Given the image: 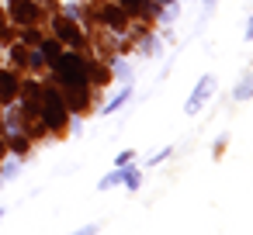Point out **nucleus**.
Listing matches in <instances>:
<instances>
[{
  "mask_svg": "<svg viewBox=\"0 0 253 235\" xmlns=\"http://www.w3.org/2000/svg\"><path fill=\"white\" fill-rule=\"evenodd\" d=\"M0 218H4V211H0Z\"/></svg>",
  "mask_w": 253,
  "mask_h": 235,
  "instance_id": "nucleus-12",
  "label": "nucleus"
},
{
  "mask_svg": "<svg viewBox=\"0 0 253 235\" xmlns=\"http://www.w3.org/2000/svg\"><path fill=\"white\" fill-rule=\"evenodd\" d=\"M122 180L128 183V190H139V183H142V176H139V169H125V173H122Z\"/></svg>",
  "mask_w": 253,
  "mask_h": 235,
  "instance_id": "nucleus-6",
  "label": "nucleus"
},
{
  "mask_svg": "<svg viewBox=\"0 0 253 235\" xmlns=\"http://www.w3.org/2000/svg\"><path fill=\"white\" fill-rule=\"evenodd\" d=\"M59 32H63V35H66V38H77V28H73V25H63V28H59Z\"/></svg>",
  "mask_w": 253,
  "mask_h": 235,
  "instance_id": "nucleus-9",
  "label": "nucleus"
},
{
  "mask_svg": "<svg viewBox=\"0 0 253 235\" xmlns=\"http://www.w3.org/2000/svg\"><path fill=\"white\" fill-rule=\"evenodd\" d=\"M118 180H122V173H108V176H104V180L97 183V190H108V187H115Z\"/></svg>",
  "mask_w": 253,
  "mask_h": 235,
  "instance_id": "nucleus-8",
  "label": "nucleus"
},
{
  "mask_svg": "<svg viewBox=\"0 0 253 235\" xmlns=\"http://www.w3.org/2000/svg\"><path fill=\"white\" fill-rule=\"evenodd\" d=\"M45 56H49V59H59V49H56V45L49 42V45H45Z\"/></svg>",
  "mask_w": 253,
  "mask_h": 235,
  "instance_id": "nucleus-10",
  "label": "nucleus"
},
{
  "mask_svg": "<svg viewBox=\"0 0 253 235\" xmlns=\"http://www.w3.org/2000/svg\"><path fill=\"white\" fill-rule=\"evenodd\" d=\"M215 90V76H201L198 80V87H194V94L187 97V104H184V111L187 114H198L201 107H205V101H208V94Z\"/></svg>",
  "mask_w": 253,
  "mask_h": 235,
  "instance_id": "nucleus-2",
  "label": "nucleus"
},
{
  "mask_svg": "<svg viewBox=\"0 0 253 235\" xmlns=\"http://www.w3.org/2000/svg\"><path fill=\"white\" fill-rule=\"evenodd\" d=\"M128 97H132V90H128V87H125V90H122V94H118V97H115V101H111V104H108V107H104V114H111V111H118V107H122V104H125V101H128Z\"/></svg>",
  "mask_w": 253,
  "mask_h": 235,
  "instance_id": "nucleus-5",
  "label": "nucleus"
},
{
  "mask_svg": "<svg viewBox=\"0 0 253 235\" xmlns=\"http://www.w3.org/2000/svg\"><path fill=\"white\" fill-rule=\"evenodd\" d=\"M11 94H14V80L4 73V76H0V97H11Z\"/></svg>",
  "mask_w": 253,
  "mask_h": 235,
  "instance_id": "nucleus-7",
  "label": "nucleus"
},
{
  "mask_svg": "<svg viewBox=\"0 0 253 235\" xmlns=\"http://www.w3.org/2000/svg\"><path fill=\"white\" fill-rule=\"evenodd\" d=\"M45 121L49 125H63L66 121V111H63V104L56 97H45Z\"/></svg>",
  "mask_w": 253,
  "mask_h": 235,
  "instance_id": "nucleus-3",
  "label": "nucleus"
},
{
  "mask_svg": "<svg viewBox=\"0 0 253 235\" xmlns=\"http://www.w3.org/2000/svg\"><path fill=\"white\" fill-rule=\"evenodd\" d=\"M59 80H63L66 87H84L87 66H84L77 56H63V59H59Z\"/></svg>",
  "mask_w": 253,
  "mask_h": 235,
  "instance_id": "nucleus-1",
  "label": "nucleus"
},
{
  "mask_svg": "<svg viewBox=\"0 0 253 235\" xmlns=\"http://www.w3.org/2000/svg\"><path fill=\"white\" fill-rule=\"evenodd\" d=\"M246 38H253V18L246 21Z\"/></svg>",
  "mask_w": 253,
  "mask_h": 235,
  "instance_id": "nucleus-11",
  "label": "nucleus"
},
{
  "mask_svg": "<svg viewBox=\"0 0 253 235\" xmlns=\"http://www.w3.org/2000/svg\"><path fill=\"white\" fill-rule=\"evenodd\" d=\"M250 94H253V73H246L243 80H239V87H236V101H250Z\"/></svg>",
  "mask_w": 253,
  "mask_h": 235,
  "instance_id": "nucleus-4",
  "label": "nucleus"
}]
</instances>
